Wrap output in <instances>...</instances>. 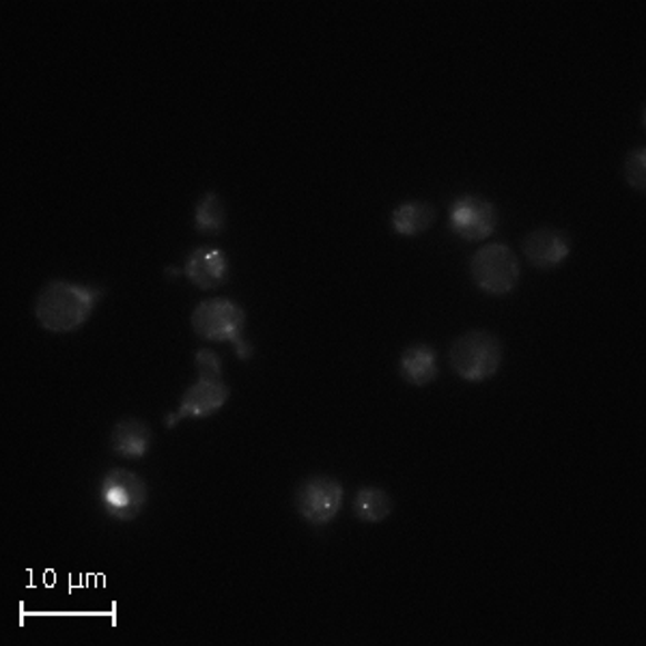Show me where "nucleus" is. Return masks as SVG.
Instances as JSON below:
<instances>
[{
    "label": "nucleus",
    "mask_w": 646,
    "mask_h": 646,
    "mask_svg": "<svg viewBox=\"0 0 646 646\" xmlns=\"http://www.w3.org/2000/svg\"><path fill=\"white\" fill-rule=\"evenodd\" d=\"M102 296V287L50 280L34 300V317L50 332H73L89 321Z\"/></svg>",
    "instance_id": "f257e3e1"
},
{
    "label": "nucleus",
    "mask_w": 646,
    "mask_h": 646,
    "mask_svg": "<svg viewBox=\"0 0 646 646\" xmlns=\"http://www.w3.org/2000/svg\"><path fill=\"white\" fill-rule=\"evenodd\" d=\"M503 362V345L487 330H473L453 342L450 367L468 381H485L498 374Z\"/></svg>",
    "instance_id": "f03ea898"
},
{
    "label": "nucleus",
    "mask_w": 646,
    "mask_h": 646,
    "mask_svg": "<svg viewBox=\"0 0 646 646\" xmlns=\"http://www.w3.org/2000/svg\"><path fill=\"white\" fill-rule=\"evenodd\" d=\"M98 500L108 517L117 521H132L147 507L149 487L137 473L128 468H112L100 480Z\"/></svg>",
    "instance_id": "7ed1b4c3"
},
{
    "label": "nucleus",
    "mask_w": 646,
    "mask_h": 646,
    "mask_svg": "<svg viewBox=\"0 0 646 646\" xmlns=\"http://www.w3.org/2000/svg\"><path fill=\"white\" fill-rule=\"evenodd\" d=\"M470 272L478 289L491 296H505L519 280V261L505 244H489L473 257Z\"/></svg>",
    "instance_id": "20e7f679"
},
{
    "label": "nucleus",
    "mask_w": 646,
    "mask_h": 646,
    "mask_svg": "<svg viewBox=\"0 0 646 646\" xmlns=\"http://www.w3.org/2000/svg\"><path fill=\"white\" fill-rule=\"evenodd\" d=\"M244 326H246L244 308L227 298L205 300L192 312L195 332L207 340H231L233 345H239L241 340H246Z\"/></svg>",
    "instance_id": "39448f33"
},
{
    "label": "nucleus",
    "mask_w": 646,
    "mask_h": 646,
    "mask_svg": "<svg viewBox=\"0 0 646 646\" xmlns=\"http://www.w3.org/2000/svg\"><path fill=\"white\" fill-rule=\"evenodd\" d=\"M342 485L332 477H310L296 491V507L310 526H326L339 515Z\"/></svg>",
    "instance_id": "423d86ee"
},
{
    "label": "nucleus",
    "mask_w": 646,
    "mask_h": 646,
    "mask_svg": "<svg viewBox=\"0 0 646 646\" xmlns=\"http://www.w3.org/2000/svg\"><path fill=\"white\" fill-rule=\"evenodd\" d=\"M448 225L455 236L468 239V241H480L496 231L498 213H496V207L485 197L464 195L450 205Z\"/></svg>",
    "instance_id": "0eeeda50"
},
{
    "label": "nucleus",
    "mask_w": 646,
    "mask_h": 646,
    "mask_svg": "<svg viewBox=\"0 0 646 646\" xmlns=\"http://www.w3.org/2000/svg\"><path fill=\"white\" fill-rule=\"evenodd\" d=\"M229 386L222 381V377H207L199 375V379L183 392L179 411L167 418L170 427L179 418H207L216 414L218 409L229 401Z\"/></svg>",
    "instance_id": "6e6552de"
},
{
    "label": "nucleus",
    "mask_w": 646,
    "mask_h": 646,
    "mask_svg": "<svg viewBox=\"0 0 646 646\" xmlns=\"http://www.w3.org/2000/svg\"><path fill=\"white\" fill-rule=\"evenodd\" d=\"M569 236L554 227L537 229L524 239V252L537 270L558 268L569 257Z\"/></svg>",
    "instance_id": "1a4fd4ad"
},
{
    "label": "nucleus",
    "mask_w": 646,
    "mask_h": 646,
    "mask_svg": "<svg viewBox=\"0 0 646 646\" xmlns=\"http://www.w3.org/2000/svg\"><path fill=\"white\" fill-rule=\"evenodd\" d=\"M183 274L195 282L199 289H216L227 282L229 278V261L227 255L218 248L201 246L192 250L186 261Z\"/></svg>",
    "instance_id": "9d476101"
},
{
    "label": "nucleus",
    "mask_w": 646,
    "mask_h": 646,
    "mask_svg": "<svg viewBox=\"0 0 646 646\" xmlns=\"http://www.w3.org/2000/svg\"><path fill=\"white\" fill-rule=\"evenodd\" d=\"M110 446L123 459H140L151 446V429L140 418H123L112 429Z\"/></svg>",
    "instance_id": "9b49d317"
},
{
    "label": "nucleus",
    "mask_w": 646,
    "mask_h": 646,
    "mask_svg": "<svg viewBox=\"0 0 646 646\" xmlns=\"http://www.w3.org/2000/svg\"><path fill=\"white\" fill-rule=\"evenodd\" d=\"M399 371L411 386L431 384L440 374L436 349L431 345H425V342L409 345L408 349L401 354Z\"/></svg>",
    "instance_id": "f8f14e48"
},
{
    "label": "nucleus",
    "mask_w": 646,
    "mask_h": 646,
    "mask_svg": "<svg viewBox=\"0 0 646 646\" xmlns=\"http://www.w3.org/2000/svg\"><path fill=\"white\" fill-rule=\"evenodd\" d=\"M434 220H436V209L423 201H408L392 211V229L399 236H408V238L427 231L434 225Z\"/></svg>",
    "instance_id": "ddd939ff"
},
{
    "label": "nucleus",
    "mask_w": 646,
    "mask_h": 646,
    "mask_svg": "<svg viewBox=\"0 0 646 646\" xmlns=\"http://www.w3.org/2000/svg\"><path fill=\"white\" fill-rule=\"evenodd\" d=\"M354 513L367 524H379L392 513V498L379 487H362L356 494Z\"/></svg>",
    "instance_id": "4468645a"
},
{
    "label": "nucleus",
    "mask_w": 646,
    "mask_h": 646,
    "mask_svg": "<svg viewBox=\"0 0 646 646\" xmlns=\"http://www.w3.org/2000/svg\"><path fill=\"white\" fill-rule=\"evenodd\" d=\"M195 222H197V231L209 233V236H216L225 229L227 209L216 192H207L201 197V201L197 205Z\"/></svg>",
    "instance_id": "2eb2a0df"
},
{
    "label": "nucleus",
    "mask_w": 646,
    "mask_h": 646,
    "mask_svg": "<svg viewBox=\"0 0 646 646\" xmlns=\"http://www.w3.org/2000/svg\"><path fill=\"white\" fill-rule=\"evenodd\" d=\"M645 165H646V153L645 149H636L627 156V165H625V175H627V181L638 188V190H645Z\"/></svg>",
    "instance_id": "dca6fc26"
},
{
    "label": "nucleus",
    "mask_w": 646,
    "mask_h": 646,
    "mask_svg": "<svg viewBox=\"0 0 646 646\" xmlns=\"http://www.w3.org/2000/svg\"><path fill=\"white\" fill-rule=\"evenodd\" d=\"M195 365L199 369V375H207V377H220L222 374V362L220 358L211 351V349H199Z\"/></svg>",
    "instance_id": "f3484780"
}]
</instances>
